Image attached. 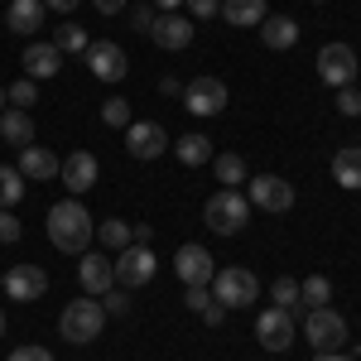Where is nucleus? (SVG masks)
I'll return each instance as SVG.
<instances>
[{"instance_id":"obj_1","label":"nucleus","mask_w":361,"mask_h":361,"mask_svg":"<svg viewBox=\"0 0 361 361\" xmlns=\"http://www.w3.org/2000/svg\"><path fill=\"white\" fill-rule=\"evenodd\" d=\"M49 241H54L63 255H82L92 246V236H97V226H92V212H87L78 197H68V202H58L49 207Z\"/></svg>"},{"instance_id":"obj_2","label":"nucleus","mask_w":361,"mask_h":361,"mask_svg":"<svg viewBox=\"0 0 361 361\" xmlns=\"http://www.w3.org/2000/svg\"><path fill=\"white\" fill-rule=\"evenodd\" d=\"M102 328H106V308H102V299H73V304L58 313V333L68 337L73 347L97 342Z\"/></svg>"},{"instance_id":"obj_3","label":"nucleus","mask_w":361,"mask_h":361,"mask_svg":"<svg viewBox=\"0 0 361 361\" xmlns=\"http://www.w3.org/2000/svg\"><path fill=\"white\" fill-rule=\"evenodd\" d=\"M202 222L212 226L217 236H236V231L250 222V202H246V193H236V188H222V193H212V197H207V207H202Z\"/></svg>"},{"instance_id":"obj_4","label":"nucleus","mask_w":361,"mask_h":361,"mask_svg":"<svg viewBox=\"0 0 361 361\" xmlns=\"http://www.w3.org/2000/svg\"><path fill=\"white\" fill-rule=\"evenodd\" d=\"M207 289H212V299H217L226 313H231V308H250L260 299V279L250 275V270H217Z\"/></svg>"},{"instance_id":"obj_5","label":"nucleus","mask_w":361,"mask_h":361,"mask_svg":"<svg viewBox=\"0 0 361 361\" xmlns=\"http://www.w3.org/2000/svg\"><path fill=\"white\" fill-rule=\"evenodd\" d=\"M304 337H308V347H313L318 357H323V352H342V342H347V318L333 313V308H308Z\"/></svg>"},{"instance_id":"obj_6","label":"nucleus","mask_w":361,"mask_h":361,"mask_svg":"<svg viewBox=\"0 0 361 361\" xmlns=\"http://www.w3.org/2000/svg\"><path fill=\"white\" fill-rule=\"evenodd\" d=\"M361 58H357V49H347V44H323L318 49V78L328 87H352L357 82V68Z\"/></svg>"},{"instance_id":"obj_7","label":"nucleus","mask_w":361,"mask_h":361,"mask_svg":"<svg viewBox=\"0 0 361 361\" xmlns=\"http://www.w3.org/2000/svg\"><path fill=\"white\" fill-rule=\"evenodd\" d=\"M116 284H126V289H145L149 279H154V250L130 241L126 250H116Z\"/></svg>"},{"instance_id":"obj_8","label":"nucleus","mask_w":361,"mask_h":361,"mask_svg":"<svg viewBox=\"0 0 361 361\" xmlns=\"http://www.w3.org/2000/svg\"><path fill=\"white\" fill-rule=\"evenodd\" d=\"M294 333H299V328H294V313H289V308L270 304L255 318V337H260L265 352H289V347H294Z\"/></svg>"},{"instance_id":"obj_9","label":"nucleus","mask_w":361,"mask_h":361,"mask_svg":"<svg viewBox=\"0 0 361 361\" xmlns=\"http://www.w3.org/2000/svg\"><path fill=\"white\" fill-rule=\"evenodd\" d=\"M246 202L250 207H265V212H289L294 207V183L279 178V173H260V178H250Z\"/></svg>"},{"instance_id":"obj_10","label":"nucleus","mask_w":361,"mask_h":361,"mask_svg":"<svg viewBox=\"0 0 361 361\" xmlns=\"http://www.w3.org/2000/svg\"><path fill=\"white\" fill-rule=\"evenodd\" d=\"M183 111L188 116H222L226 111V82L222 78H193L183 87Z\"/></svg>"},{"instance_id":"obj_11","label":"nucleus","mask_w":361,"mask_h":361,"mask_svg":"<svg viewBox=\"0 0 361 361\" xmlns=\"http://www.w3.org/2000/svg\"><path fill=\"white\" fill-rule=\"evenodd\" d=\"M44 289H49V275H44L39 265H29V260H20V265L5 270V294H10L15 304H34V299H44Z\"/></svg>"},{"instance_id":"obj_12","label":"nucleus","mask_w":361,"mask_h":361,"mask_svg":"<svg viewBox=\"0 0 361 361\" xmlns=\"http://www.w3.org/2000/svg\"><path fill=\"white\" fill-rule=\"evenodd\" d=\"M97 173H102V164H97V154H92V149H73V154L63 159V169H58L63 188H68L73 197H82L87 188H97Z\"/></svg>"},{"instance_id":"obj_13","label":"nucleus","mask_w":361,"mask_h":361,"mask_svg":"<svg viewBox=\"0 0 361 361\" xmlns=\"http://www.w3.org/2000/svg\"><path fill=\"white\" fill-rule=\"evenodd\" d=\"M78 284H82L92 299H102L106 289H116V265H111V255L82 250V255H78Z\"/></svg>"},{"instance_id":"obj_14","label":"nucleus","mask_w":361,"mask_h":361,"mask_svg":"<svg viewBox=\"0 0 361 361\" xmlns=\"http://www.w3.org/2000/svg\"><path fill=\"white\" fill-rule=\"evenodd\" d=\"M87 68H92V78H102V82H121V78L130 73V58H126L121 44L102 39V44H92V49H87Z\"/></svg>"},{"instance_id":"obj_15","label":"nucleus","mask_w":361,"mask_h":361,"mask_svg":"<svg viewBox=\"0 0 361 361\" xmlns=\"http://www.w3.org/2000/svg\"><path fill=\"white\" fill-rule=\"evenodd\" d=\"M126 149H130V159H159L169 149L164 126H154V121H130V126H126Z\"/></svg>"},{"instance_id":"obj_16","label":"nucleus","mask_w":361,"mask_h":361,"mask_svg":"<svg viewBox=\"0 0 361 361\" xmlns=\"http://www.w3.org/2000/svg\"><path fill=\"white\" fill-rule=\"evenodd\" d=\"M173 275L183 279L188 289H193V284H212L217 260L207 255V246H178V255H173Z\"/></svg>"},{"instance_id":"obj_17","label":"nucleus","mask_w":361,"mask_h":361,"mask_svg":"<svg viewBox=\"0 0 361 361\" xmlns=\"http://www.w3.org/2000/svg\"><path fill=\"white\" fill-rule=\"evenodd\" d=\"M149 39L159 44V49H169V54H183L188 44H193V20L188 15H154V25H149Z\"/></svg>"},{"instance_id":"obj_18","label":"nucleus","mask_w":361,"mask_h":361,"mask_svg":"<svg viewBox=\"0 0 361 361\" xmlns=\"http://www.w3.org/2000/svg\"><path fill=\"white\" fill-rule=\"evenodd\" d=\"M20 63H25V78L49 82V78H58V68H63V54H58L54 44H29Z\"/></svg>"},{"instance_id":"obj_19","label":"nucleus","mask_w":361,"mask_h":361,"mask_svg":"<svg viewBox=\"0 0 361 361\" xmlns=\"http://www.w3.org/2000/svg\"><path fill=\"white\" fill-rule=\"evenodd\" d=\"M58 169H63V159H58L54 149H44V145H25V149H20V173H25V178L49 183V178H58Z\"/></svg>"},{"instance_id":"obj_20","label":"nucleus","mask_w":361,"mask_h":361,"mask_svg":"<svg viewBox=\"0 0 361 361\" xmlns=\"http://www.w3.org/2000/svg\"><path fill=\"white\" fill-rule=\"evenodd\" d=\"M265 0H222V20L231 29H260L265 25Z\"/></svg>"},{"instance_id":"obj_21","label":"nucleus","mask_w":361,"mask_h":361,"mask_svg":"<svg viewBox=\"0 0 361 361\" xmlns=\"http://www.w3.org/2000/svg\"><path fill=\"white\" fill-rule=\"evenodd\" d=\"M5 29H15V34H34V29H44V0H10V10H5Z\"/></svg>"},{"instance_id":"obj_22","label":"nucleus","mask_w":361,"mask_h":361,"mask_svg":"<svg viewBox=\"0 0 361 361\" xmlns=\"http://www.w3.org/2000/svg\"><path fill=\"white\" fill-rule=\"evenodd\" d=\"M260 39H265V49L284 54V49H294V44H299V25H294L289 15H265V25H260Z\"/></svg>"},{"instance_id":"obj_23","label":"nucleus","mask_w":361,"mask_h":361,"mask_svg":"<svg viewBox=\"0 0 361 361\" xmlns=\"http://www.w3.org/2000/svg\"><path fill=\"white\" fill-rule=\"evenodd\" d=\"M0 140L5 145H15V149H25V145H34V121H29V111H0Z\"/></svg>"},{"instance_id":"obj_24","label":"nucleus","mask_w":361,"mask_h":361,"mask_svg":"<svg viewBox=\"0 0 361 361\" xmlns=\"http://www.w3.org/2000/svg\"><path fill=\"white\" fill-rule=\"evenodd\" d=\"M333 178L347 188V193H357V188H361V145H347V149H337V154H333Z\"/></svg>"},{"instance_id":"obj_25","label":"nucleus","mask_w":361,"mask_h":361,"mask_svg":"<svg viewBox=\"0 0 361 361\" xmlns=\"http://www.w3.org/2000/svg\"><path fill=\"white\" fill-rule=\"evenodd\" d=\"M173 154H178V164H212V140L207 135H183V140H173Z\"/></svg>"},{"instance_id":"obj_26","label":"nucleus","mask_w":361,"mask_h":361,"mask_svg":"<svg viewBox=\"0 0 361 361\" xmlns=\"http://www.w3.org/2000/svg\"><path fill=\"white\" fill-rule=\"evenodd\" d=\"M49 44H54L58 54H87V49H92V39H87L82 25H58Z\"/></svg>"},{"instance_id":"obj_27","label":"nucleus","mask_w":361,"mask_h":361,"mask_svg":"<svg viewBox=\"0 0 361 361\" xmlns=\"http://www.w3.org/2000/svg\"><path fill=\"white\" fill-rule=\"evenodd\" d=\"M328 299H333V279L328 275H308L299 284V304L304 308H328Z\"/></svg>"},{"instance_id":"obj_28","label":"nucleus","mask_w":361,"mask_h":361,"mask_svg":"<svg viewBox=\"0 0 361 361\" xmlns=\"http://www.w3.org/2000/svg\"><path fill=\"white\" fill-rule=\"evenodd\" d=\"M212 169H217V183H226V188L246 183V159L241 154H212Z\"/></svg>"},{"instance_id":"obj_29","label":"nucleus","mask_w":361,"mask_h":361,"mask_svg":"<svg viewBox=\"0 0 361 361\" xmlns=\"http://www.w3.org/2000/svg\"><path fill=\"white\" fill-rule=\"evenodd\" d=\"M25 197V173L10 164H0V207H15Z\"/></svg>"},{"instance_id":"obj_30","label":"nucleus","mask_w":361,"mask_h":361,"mask_svg":"<svg viewBox=\"0 0 361 361\" xmlns=\"http://www.w3.org/2000/svg\"><path fill=\"white\" fill-rule=\"evenodd\" d=\"M97 241L111 246V250H126V246H130V222H121V217L102 222V226H97Z\"/></svg>"},{"instance_id":"obj_31","label":"nucleus","mask_w":361,"mask_h":361,"mask_svg":"<svg viewBox=\"0 0 361 361\" xmlns=\"http://www.w3.org/2000/svg\"><path fill=\"white\" fill-rule=\"evenodd\" d=\"M135 116H130V102L126 97H111V102H102V126H111V130H126Z\"/></svg>"},{"instance_id":"obj_32","label":"nucleus","mask_w":361,"mask_h":361,"mask_svg":"<svg viewBox=\"0 0 361 361\" xmlns=\"http://www.w3.org/2000/svg\"><path fill=\"white\" fill-rule=\"evenodd\" d=\"M270 299H275V308H289V313H294V308H299V279H275V284H270Z\"/></svg>"},{"instance_id":"obj_33","label":"nucleus","mask_w":361,"mask_h":361,"mask_svg":"<svg viewBox=\"0 0 361 361\" xmlns=\"http://www.w3.org/2000/svg\"><path fill=\"white\" fill-rule=\"evenodd\" d=\"M5 102H10V106H20V111H25V106H34V102H39V87H34V78H25V82H15V87H5Z\"/></svg>"},{"instance_id":"obj_34","label":"nucleus","mask_w":361,"mask_h":361,"mask_svg":"<svg viewBox=\"0 0 361 361\" xmlns=\"http://www.w3.org/2000/svg\"><path fill=\"white\" fill-rule=\"evenodd\" d=\"M25 236V226H20V217L10 212V207H0V246H15Z\"/></svg>"},{"instance_id":"obj_35","label":"nucleus","mask_w":361,"mask_h":361,"mask_svg":"<svg viewBox=\"0 0 361 361\" xmlns=\"http://www.w3.org/2000/svg\"><path fill=\"white\" fill-rule=\"evenodd\" d=\"M5 361H54V352H49V347H39V342H25V347H15Z\"/></svg>"},{"instance_id":"obj_36","label":"nucleus","mask_w":361,"mask_h":361,"mask_svg":"<svg viewBox=\"0 0 361 361\" xmlns=\"http://www.w3.org/2000/svg\"><path fill=\"white\" fill-rule=\"evenodd\" d=\"M337 111L342 116H361V92L357 87H337Z\"/></svg>"},{"instance_id":"obj_37","label":"nucleus","mask_w":361,"mask_h":361,"mask_svg":"<svg viewBox=\"0 0 361 361\" xmlns=\"http://www.w3.org/2000/svg\"><path fill=\"white\" fill-rule=\"evenodd\" d=\"M183 5H188L193 20H212V15H222V0H183Z\"/></svg>"},{"instance_id":"obj_38","label":"nucleus","mask_w":361,"mask_h":361,"mask_svg":"<svg viewBox=\"0 0 361 361\" xmlns=\"http://www.w3.org/2000/svg\"><path fill=\"white\" fill-rule=\"evenodd\" d=\"M183 304L193 308V313H202V308L212 304V289H207V284H193V289H188V294H183Z\"/></svg>"},{"instance_id":"obj_39","label":"nucleus","mask_w":361,"mask_h":361,"mask_svg":"<svg viewBox=\"0 0 361 361\" xmlns=\"http://www.w3.org/2000/svg\"><path fill=\"white\" fill-rule=\"evenodd\" d=\"M202 323H207V328H222V323H226V308L217 304V299H212V304L202 308Z\"/></svg>"},{"instance_id":"obj_40","label":"nucleus","mask_w":361,"mask_h":361,"mask_svg":"<svg viewBox=\"0 0 361 361\" xmlns=\"http://www.w3.org/2000/svg\"><path fill=\"white\" fill-rule=\"evenodd\" d=\"M102 308H106V313H126V308H130V299H121L116 289H106V294H102Z\"/></svg>"},{"instance_id":"obj_41","label":"nucleus","mask_w":361,"mask_h":361,"mask_svg":"<svg viewBox=\"0 0 361 361\" xmlns=\"http://www.w3.org/2000/svg\"><path fill=\"white\" fill-rule=\"evenodd\" d=\"M130 20H135V29H145V34H149V25H154V10H149V5H140Z\"/></svg>"},{"instance_id":"obj_42","label":"nucleus","mask_w":361,"mask_h":361,"mask_svg":"<svg viewBox=\"0 0 361 361\" xmlns=\"http://www.w3.org/2000/svg\"><path fill=\"white\" fill-rule=\"evenodd\" d=\"M44 10H58V15H73V10H78V0H44Z\"/></svg>"},{"instance_id":"obj_43","label":"nucleus","mask_w":361,"mask_h":361,"mask_svg":"<svg viewBox=\"0 0 361 361\" xmlns=\"http://www.w3.org/2000/svg\"><path fill=\"white\" fill-rule=\"evenodd\" d=\"M92 5H97L102 15H121V10H126V0H92Z\"/></svg>"},{"instance_id":"obj_44","label":"nucleus","mask_w":361,"mask_h":361,"mask_svg":"<svg viewBox=\"0 0 361 361\" xmlns=\"http://www.w3.org/2000/svg\"><path fill=\"white\" fill-rule=\"evenodd\" d=\"M130 241H140V246H149V241H154V231H149V226L140 222V226H130Z\"/></svg>"},{"instance_id":"obj_45","label":"nucleus","mask_w":361,"mask_h":361,"mask_svg":"<svg viewBox=\"0 0 361 361\" xmlns=\"http://www.w3.org/2000/svg\"><path fill=\"white\" fill-rule=\"evenodd\" d=\"M159 92H164V97H183V82H178V78H164Z\"/></svg>"},{"instance_id":"obj_46","label":"nucleus","mask_w":361,"mask_h":361,"mask_svg":"<svg viewBox=\"0 0 361 361\" xmlns=\"http://www.w3.org/2000/svg\"><path fill=\"white\" fill-rule=\"evenodd\" d=\"M154 5H159V15H173V10H178L183 0H154Z\"/></svg>"},{"instance_id":"obj_47","label":"nucleus","mask_w":361,"mask_h":361,"mask_svg":"<svg viewBox=\"0 0 361 361\" xmlns=\"http://www.w3.org/2000/svg\"><path fill=\"white\" fill-rule=\"evenodd\" d=\"M318 361H352V352H323Z\"/></svg>"},{"instance_id":"obj_48","label":"nucleus","mask_w":361,"mask_h":361,"mask_svg":"<svg viewBox=\"0 0 361 361\" xmlns=\"http://www.w3.org/2000/svg\"><path fill=\"white\" fill-rule=\"evenodd\" d=\"M0 337H5V313H0Z\"/></svg>"},{"instance_id":"obj_49","label":"nucleus","mask_w":361,"mask_h":361,"mask_svg":"<svg viewBox=\"0 0 361 361\" xmlns=\"http://www.w3.org/2000/svg\"><path fill=\"white\" fill-rule=\"evenodd\" d=\"M0 106H5V87H0Z\"/></svg>"},{"instance_id":"obj_50","label":"nucleus","mask_w":361,"mask_h":361,"mask_svg":"<svg viewBox=\"0 0 361 361\" xmlns=\"http://www.w3.org/2000/svg\"><path fill=\"white\" fill-rule=\"evenodd\" d=\"M0 289H5V275H0Z\"/></svg>"},{"instance_id":"obj_51","label":"nucleus","mask_w":361,"mask_h":361,"mask_svg":"<svg viewBox=\"0 0 361 361\" xmlns=\"http://www.w3.org/2000/svg\"><path fill=\"white\" fill-rule=\"evenodd\" d=\"M313 5H323V0H313Z\"/></svg>"}]
</instances>
